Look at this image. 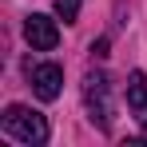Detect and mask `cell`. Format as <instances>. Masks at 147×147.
<instances>
[{
  "label": "cell",
  "mask_w": 147,
  "mask_h": 147,
  "mask_svg": "<svg viewBox=\"0 0 147 147\" xmlns=\"http://www.w3.org/2000/svg\"><path fill=\"white\" fill-rule=\"evenodd\" d=\"M4 135H12L20 143H44L48 139V119L40 111L24 107V103H12L4 111Z\"/></svg>",
  "instance_id": "1"
},
{
  "label": "cell",
  "mask_w": 147,
  "mask_h": 147,
  "mask_svg": "<svg viewBox=\"0 0 147 147\" xmlns=\"http://www.w3.org/2000/svg\"><path fill=\"white\" fill-rule=\"evenodd\" d=\"M84 103H88L92 123L99 131H111V80L103 72H88L84 76Z\"/></svg>",
  "instance_id": "2"
},
{
  "label": "cell",
  "mask_w": 147,
  "mask_h": 147,
  "mask_svg": "<svg viewBox=\"0 0 147 147\" xmlns=\"http://www.w3.org/2000/svg\"><path fill=\"white\" fill-rule=\"evenodd\" d=\"M24 40H28L36 52H52L56 44H60V28H56L52 16L32 12V16H24Z\"/></svg>",
  "instance_id": "3"
},
{
  "label": "cell",
  "mask_w": 147,
  "mask_h": 147,
  "mask_svg": "<svg viewBox=\"0 0 147 147\" xmlns=\"http://www.w3.org/2000/svg\"><path fill=\"white\" fill-rule=\"evenodd\" d=\"M28 80H32V92L44 99V103H52V99L60 96V84H64V68H60V64H36V68L28 72Z\"/></svg>",
  "instance_id": "4"
},
{
  "label": "cell",
  "mask_w": 147,
  "mask_h": 147,
  "mask_svg": "<svg viewBox=\"0 0 147 147\" xmlns=\"http://www.w3.org/2000/svg\"><path fill=\"white\" fill-rule=\"evenodd\" d=\"M127 107H131V111L147 107V76L143 72H131V76H127Z\"/></svg>",
  "instance_id": "5"
},
{
  "label": "cell",
  "mask_w": 147,
  "mask_h": 147,
  "mask_svg": "<svg viewBox=\"0 0 147 147\" xmlns=\"http://www.w3.org/2000/svg\"><path fill=\"white\" fill-rule=\"evenodd\" d=\"M56 16L64 24H76L80 20V0H56Z\"/></svg>",
  "instance_id": "6"
},
{
  "label": "cell",
  "mask_w": 147,
  "mask_h": 147,
  "mask_svg": "<svg viewBox=\"0 0 147 147\" xmlns=\"http://www.w3.org/2000/svg\"><path fill=\"white\" fill-rule=\"evenodd\" d=\"M92 56H96V60H103V56H107V36H99L96 44H92Z\"/></svg>",
  "instance_id": "7"
},
{
  "label": "cell",
  "mask_w": 147,
  "mask_h": 147,
  "mask_svg": "<svg viewBox=\"0 0 147 147\" xmlns=\"http://www.w3.org/2000/svg\"><path fill=\"white\" fill-rule=\"evenodd\" d=\"M135 119H139V123H147V107H139V111H135Z\"/></svg>",
  "instance_id": "8"
}]
</instances>
